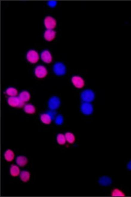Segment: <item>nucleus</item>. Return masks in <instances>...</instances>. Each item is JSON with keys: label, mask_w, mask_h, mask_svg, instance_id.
<instances>
[{"label": "nucleus", "mask_w": 131, "mask_h": 197, "mask_svg": "<svg viewBox=\"0 0 131 197\" xmlns=\"http://www.w3.org/2000/svg\"><path fill=\"white\" fill-rule=\"evenodd\" d=\"M95 98V94L92 90L86 89L83 91L80 94V98L84 102H91L93 101Z\"/></svg>", "instance_id": "1"}, {"label": "nucleus", "mask_w": 131, "mask_h": 197, "mask_svg": "<svg viewBox=\"0 0 131 197\" xmlns=\"http://www.w3.org/2000/svg\"><path fill=\"white\" fill-rule=\"evenodd\" d=\"M53 71L57 76H63L66 73V67L63 63L58 62L54 64Z\"/></svg>", "instance_id": "2"}, {"label": "nucleus", "mask_w": 131, "mask_h": 197, "mask_svg": "<svg viewBox=\"0 0 131 197\" xmlns=\"http://www.w3.org/2000/svg\"><path fill=\"white\" fill-rule=\"evenodd\" d=\"M61 104L60 99L57 96H53L49 99L48 102V107L51 110H55L58 108Z\"/></svg>", "instance_id": "3"}, {"label": "nucleus", "mask_w": 131, "mask_h": 197, "mask_svg": "<svg viewBox=\"0 0 131 197\" xmlns=\"http://www.w3.org/2000/svg\"><path fill=\"white\" fill-rule=\"evenodd\" d=\"M80 110L84 115L87 116L91 115L93 111V105L89 102H84L81 105Z\"/></svg>", "instance_id": "4"}, {"label": "nucleus", "mask_w": 131, "mask_h": 197, "mask_svg": "<svg viewBox=\"0 0 131 197\" xmlns=\"http://www.w3.org/2000/svg\"><path fill=\"white\" fill-rule=\"evenodd\" d=\"M26 57L30 63L32 64H35L39 60L38 53L34 50H30L27 52Z\"/></svg>", "instance_id": "5"}, {"label": "nucleus", "mask_w": 131, "mask_h": 197, "mask_svg": "<svg viewBox=\"0 0 131 197\" xmlns=\"http://www.w3.org/2000/svg\"><path fill=\"white\" fill-rule=\"evenodd\" d=\"M36 76L38 78H43L46 77L48 74L47 69L44 66L38 65L36 67L35 70Z\"/></svg>", "instance_id": "6"}, {"label": "nucleus", "mask_w": 131, "mask_h": 197, "mask_svg": "<svg viewBox=\"0 0 131 197\" xmlns=\"http://www.w3.org/2000/svg\"><path fill=\"white\" fill-rule=\"evenodd\" d=\"M44 25L47 30H53L56 26V21L52 16H46L44 19Z\"/></svg>", "instance_id": "7"}, {"label": "nucleus", "mask_w": 131, "mask_h": 197, "mask_svg": "<svg viewBox=\"0 0 131 197\" xmlns=\"http://www.w3.org/2000/svg\"><path fill=\"white\" fill-rule=\"evenodd\" d=\"M72 82L73 83V86L78 89L83 88L85 86V82L82 77L78 76H74L72 77Z\"/></svg>", "instance_id": "8"}, {"label": "nucleus", "mask_w": 131, "mask_h": 197, "mask_svg": "<svg viewBox=\"0 0 131 197\" xmlns=\"http://www.w3.org/2000/svg\"><path fill=\"white\" fill-rule=\"evenodd\" d=\"M42 60L47 64H50L52 61V56L51 53L48 50L43 51L41 54Z\"/></svg>", "instance_id": "9"}, {"label": "nucleus", "mask_w": 131, "mask_h": 197, "mask_svg": "<svg viewBox=\"0 0 131 197\" xmlns=\"http://www.w3.org/2000/svg\"><path fill=\"white\" fill-rule=\"evenodd\" d=\"M98 184L102 186L107 187L112 184V180L109 176H103L99 178Z\"/></svg>", "instance_id": "10"}, {"label": "nucleus", "mask_w": 131, "mask_h": 197, "mask_svg": "<svg viewBox=\"0 0 131 197\" xmlns=\"http://www.w3.org/2000/svg\"><path fill=\"white\" fill-rule=\"evenodd\" d=\"M56 36V32L53 30H47L44 32V37L48 41H53Z\"/></svg>", "instance_id": "11"}, {"label": "nucleus", "mask_w": 131, "mask_h": 197, "mask_svg": "<svg viewBox=\"0 0 131 197\" xmlns=\"http://www.w3.org/2000/svg\"><path fill=\"white\" fill-rule=\"evenodd\" d=\"M20 99L19 97L16 96H12L10 97L8 99V104L13 107H18L19 105Z\"/></svg>", "instance_id": "12"}, {"label": "nucleus", "mask_w": 131, "mask_h": 197, "mask_svg": "<svg viewBox=\"0 0 131 197\" xmlns=\"http://www.w3.org/2000/svg\"><path fill=\"white\" fill-rule=\"evenodd\" d=\"M16 163L19 166L23 167L27 164L28 159L25 156H20L16 158Z\"/></svg>", "instance_id": "13"}, {"label": "nucleus", "mask_w": 131, "mask_h": 197, "mask_svg": "<svg viewBox=\"0 0 131 197\" xmlns=\"http://www.w3.org/2000/svg\"><path fill=\"white\" fill-rule=\"evenodd\" d=\"M14 153L13 151L11 149H7L6 151L4 154V159L6 160L7 162H12L13 161L14 158Z\"/></svg>", "instance_id": "14"}, {"label": "nucleus", "mask_w": 131, "mask_h": 197, "mask_svg": "<svg viewBox=\"0 0 131 197\" xmlns=\"http://www.w3.org/2000/svg\"><path fill=\"white\" fill-rule=\"evenodd\" d=\"M10 174L13 177L18 176L20 174V169L19 167L16 165H11L10 168Z\"/></svg>", "instance_id": "15"}, {"label": "nucleus", "mask_w": 131, "mask_h": 197, "mask_svg": "<svg viewBox=\"0 0 131 197\" xmlns=\"http://www.w3.org/2000/svg\"><path fill=\"white\" fill-rule=\"evenodd\" d=\"M20 180L24 182H27L30 178V174L27 171H22L20 174Z\"/></svg>", "instance_id": "16"}, {"label": "nucleus", "mask_w": 131, "mask_h": 197, "mask_svg": "<svg viewBox=\"0 0 131 197\" xmlns=\"http://www.w3.org/2000/svg\"><path fill=\"white\" fill-rule=\"evenodd\" d=\"M41 120L44 124H50L51 123L52 119L47 113H45L41 115Z\"/></svg>", "instance_id": "17"}, {"label": "nucleus", "mask_w": 131, "mask_h": 197, "mask_svg": "<svg viewBox=\"0 0 131 197\" xmlns=\"http://www.w3.org/2000/svg\"><path fill=\"white\" fill-rule=\"evenodd\" d=\"M24 111L28 114H34L36 112L35 107L30 104H28L24 106Z\"/></svg>", "instance_id": "18"}, {"label": "nucleus", "mask_w": 131, "mask_h": 197, "mask_svg": "<svg viewBox=\"0 0 131 197\" xmlns=\"http://www.w3.org/2000/svg\"><path fill=\"white\" fill-rule=\"evenodd\" d=\"M19 98L24 102L29 101L30 99V94L27 91H23L19 94Z\"/></svg>", "instance_id": "19"}, {"label": "nucleus", "mask_w": 131, "mask_h": 197, "mask_svg": "<svg viewBox=\"0 0 131 197\" xmlns=\"http://www.w3.org/2000/svg\"><path fill=\"white\" fill-rule=\"evenodd\" d=\"M64 136L66 137V141L68 143H74V141L75 140V137L73 134L70 133V132H67L65 134Z\"/></svg>", "instance_id": "20"}, {"label": "nucleus", "mask_w": 131, "mask_h": 197, "mask_svg": "<svg viewBox=\"0 0 131 197\" xmlns=\"http://www.w3.org/2000/svg\"><path fill=\"white\" fill-rule=\"evenodd\" d=\"M112 197H125V194L122 191L118 188H115L112 191Z\"/></svg>", "instance_id": "21"}, {"label": "nucleus", "mask_w": 131, "mask_h": 197, "mask_svg": "<svg viewBox=\"0 0 131 197\" xmlns=\"http://www.w3.org/2000/svg\"><path fill=\"white\" fill-rule=\"evenodd\" d=\"M6 94L8 96H10V97L12 96H16V95L18 94V91L16 89L13 87H10L7 88L6 91Z\"/></svg>", "instance_id": "22"}, {"label": "nucleus", "mask_w": 131, "mask_h": 197, "mask_svg": "<svg viewBox=\"0 0 131 197\" xmlns=\"http://www.w3.org/2000/svg\"><path fill=\"white\" fill-rule=\"evenodd\" d=\"M56 140L57 142L59 145H64L66 143V137L64 134H58L57 137H56Z\"/></svg>", "instance_id": "23"}, {"label": "nucleus", "mask_w": 131, "mask_h": 197, "mask_svg": "<svg viewBox=\"0 0 131 197\" xmlns=\"http://www.w3.org/2000/svg\"><path fill=\"white\" fill-rule=\"evenodd\" d=\"M55 122V124H57L58 125H60L62 124L64 122V118L62 117V116L61 115H58L56 118Z\"/></svg>", "instance_id": "24"}, {"label": "nucleus", "mask_w": 131, "mask_h": 197, "mask_svg": "<svg viewBox=\"0 0 131 197\" xmlns=\"http://www.w3.org/2000/svg\"><path fill=\"white\" fill-rule=\"evenodd\" d=\"M57 4V2L56 1H49L48 2V5L49 7H50L51 8H54L56 6V5Z\"/></svg>", "instance_id": "25"}, {"label": "nucleus", "mask_w": 131, "mask_h": 197, "mask_svg": "<svg viewBox=\"0 0 131 197\" xmlns=\"http://www.w3.org/2000/svg\"><path fill=\"white\" fill-rule=\"evenodd\" d=\"M48 113V115H49L50 116V117L52 119H53L55 118V116L56 115V112L55 111H48L47 112Z\"/></svg>", "instance_id": "26"}, {"label": "nucleus", "mask_w": 131, "mask_h": 197, "mask_svg": "<svg viewBox=\"0 0 131 197\" xmlns=\"http://www.w3.org/2000/svg\"><path fill=\"white\" fill-rule=\"evenodd\" d=\"M24 102L23 101H22L21 99H20V103H19V106H18V107L19 108H20V107H23L24 106Z\"/></svg>", "instance_id": "27"}, {"label": "nucleus", "mask_w": 131, "mask_h": 197, "mask_svg": "<svg viewBox=\"0 0 131 197\" xmlns=\"http://www.w3.org/2000/svg\"><path fill=\"white\" fill-rule=\"evenodd\" d=\"M127 168L129 170H131V160H130L129 162L127 163Z\"/></svg>", "instance_id": "28"}]
</instances>
